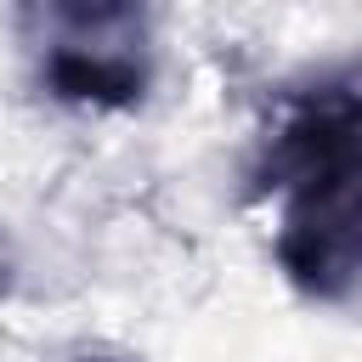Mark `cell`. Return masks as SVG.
Wrapping results in <instances>:
<instances>
[{"mask_svg":"<svg viewBox=\"0 0 362 362\" xmlns=\"http://www.w3.org/2000/svg\"><path fill=\"white\" fill-rule=\"evenodd\" d=\"M170 0H11L34 96L74 113H141L164 68Z\"/></svg>","mask_w":362,"mask_h":362,"instance_id":"1","label":"cell"},{"mask_svg":"<svg viewBox=\"0 0 362 362\" xmlns=\"http://www.w3.org/2000/svg\"><path fill=\"white\" fill-rule=\"evenodd\" d=\"M362 153V51L283 79L255 124L243 204H272L294 181Z\"/></svg>","mask_w":362,"mask_h":362,"instance_id":"2","label":"cell"},{"mask_svg":"<svg viewBox=\"0 0 362 362\" xmlns=\"http://www.w3.org/2000/svg\"><path fill=\"white\" fill-rule=\"evenodd\" d=\"M277 204L272 260L283 283L311 305H345L362 294V153L294 181Z\"/></svg>","mask_w":362,"mask_h":362,"instance_id":"3","label":"cell"},{"mask_svg":"<svg viewBox=\"0 0 362 362\" xmlns=\"http://www.w3.org/2000/svg\"><path fill=\"white\" fill-rule=\"evenodd\" d=\"M23 288V260H17V243H11V232L0 226V300H11Z\"/></svg>","mask_w":362,"mask_h":362,"instance_id":"4","label":"cell"},{"mask_svg":"<svg viewBox=\"0 0 362 362\" xmlns=\"http://www.w3.org/2000/svg\"><path fill=\"white\" fill-rule=\"evenodd\" d=\"M79 362H124V356H102V351H96V356H79Z\"/></svg>","mask_w":362,"mask_h":362,"instance_id":"5","label":"cell"}]
</instances>
